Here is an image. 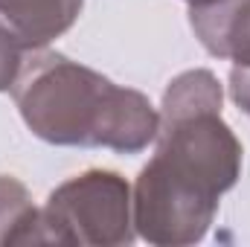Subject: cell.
<instances>
[{
    "instance_id": "cell-3",
    "label": "cell",
    "mask_w": 250,
    "mask_h": 247,
    "mask_svg": "<svg viewBox=\"0 0 250 247\" xmlns=\"http://www.w3.org/2000/svg\"><path fill=\"white\" fill-rule=\"evenodd\" d=\"M123 175L90 169L64 181L38 209L35 245L73 247H120L131 245L134 204Z\"/></svg>"
},
{
    "instance_id": "cell-6",
    "label": "cell",
    "mask_w": 250,
    "mask_h": 247,
    "mask_svg": "<svg viewBox=\"0 0 250 247\" xmlns=\"http://www.w3.org/2000/svg\"><path fill=\"white\" fill-rule=\"evenodd\" d=\"M38 209L26 186L9 175H0V247L35 245Z\"/></svg>"
},
{
    "instance_id": "cell-9",
    "label": "cell",
    "mask_w": 250,
    "mask_h": 247,
    "mask_svg": "<svg viewBox=\"0 0 250 247\" xmlns=\"http://www.w3.org/2000/svg\"><path fill=\"white\" fill-rule=\"evenodd\" d=\"M189 6H192V3H207V0H187Z\"/></svg>"
},
{
    "instance_id": "cell-1",
    "label": "cell",
    "mask_w": 250,
    "mask_h": 247,
    "mask_svg": "<svg viewBox=\"0 0 250 247\" xmlns=\"http://www.w3.org/2000/svg\"><path fill=\"white\" fill-rule=\"evenodd\" d=\"M212 70H187L163 93L157 151L143 166L131 204L134 230L157 247H187L207 236L218 201L242 175V143L221 120Z\"/></svg>"
},
{
    "instance_id": "cell-7",
    "label": "cell",
    "mask_w": 250,
    "mask_h": 247,
    "mask_svg": "<svg viewBox=\"0 0 250 247\" xmlns=\"http://www.w3.org/2000/svg\"><path fill=\"white\" fill-rule=\"evenodd\" d=\"M26 47L23 41L0 21V90H12L21 67H23V59H26Z\"/></svg>"
},
{
    "instance_id": "cell-4",
    "label": "cell",
    "mask_w": 250,
    "mask_h": 247,
    "mask_svg": "<svg viewBox=\"0 0 250 247\" xmlns=\"http://www.w3.org/2000/svg\"><path fill=\"white\" fill-rule=\"evenodd\" d=\"M189 23L207 53L250 67V0H207L189 6Z\"/></svg>"
},
{
    "instance_id": "cell-5",
    "label": "cell",
    "mask_w": 250,
    "mask_h": 247,
    "mask_svg": "<svg viewBox=\"0 0 250 247\" xmlns=\"http://www.w3.org/2000/svg\"><path fill=\"white\" fill-rule=\"evenodd\" d=\"M82 3L84 0H0V21L26 50H41L76 23Z\"/></svg>"
},
{
    "instance_id": "cell-8",
    "label": "cell",
    "mask_w": 250,
    "mask_h": 247,
    "mask_svg": "<svg viewBox=\"0 0 250 247\" xmlns=\"http://www.w3.org/2000/svg\"><path fill=\"white\" fill-rule=\"evenodd\" d=\"M230 96L250 117V67H233L230 70Z\"/></svg>"
},
{
    "instance_id": "cell-2",
    "label": "cell",
    "mask_w": 250,
    "mask_h": 247,
    "mask_svg": "<svg viewBox=\"0 0 250 247\" xmlns=\"http://www.w3.org/2000/svg\"><path fill=\"white\" fill-rule=\"evenodd\" d=\"M12 99L29 131L53 145L137 154L160 131V114L148 96L44 47L26 53Z\"/></svg>"
}]
</instances>
